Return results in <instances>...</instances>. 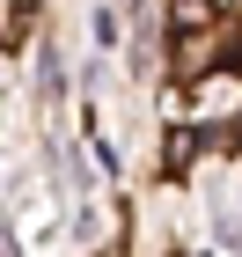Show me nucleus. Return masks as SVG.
Returning <instances> with one entry per match:
<instances>
[{
    "instance_id": "nucleus-1",
    "label": "nucleus",
    "mask_w": 242,
    "mask_h": 257,
    "mask_svg": "<svg viewBox=\"0 0 242 257\" xmlns=\"http://www.w3.org/2000/svg\"><path fill=\"white\" fill-rule=\"evenodd\" d=\"M213 22V0H176V30H205Z\"/></svg>"
},
{
    "instance_id": "nucleus-3",
    "label": "nucleus",
    "mask_w": 242,
    "mask_h": 257,
    "mask_svg": "<svg viewBox=\"0 0 242 257\" xmlns=\"http://www.w3.org/2000/svg\"><path fill=\"white\" fill-rule=\"evenodd\" d=\"M227 250H242V228H227Z\"/></svg>"
},
{
    "instance_id": "nucleus-4",
    "label": "nucleus",
    "mask_w": 242,
    "mask_h": 257,
    "mask_svg": "<svg viewBox=\"0 0 242 257\" xmlns=\"http://www.w3.org/2000/svg\"><path fill=\"white\" fill-rule=\"evenodd\" d=\"M0 257H15V242H8V235H0Z\"/></svg>"
},
{
    "instance_id": "nucleus-2",
    "label": "nucleus",
    "mask_w": 242,
    "mask_h": 257,
    "mask_svg": "<svg viewBox=\"0 0 242 257\" xmlns=\"http://www.w3.org/2000/svg\"><path fill=\"white\" fill-rule=\"evenodd\" d=\"M191 155H198V133H169V169H183Z\"/></svg>"
}]
</instances>
